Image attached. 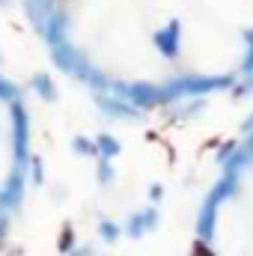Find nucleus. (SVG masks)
<instances>
[{"label": "nucleus", "instance_id": "obj_1", "mask_svg": "<svg viewBox=\"0 0 253 256\" xmlns=\"http://www.w3.org/2000/svg\"><path fill=\"white\" fill-rule=\"evenodd\" d=\"M33 176V128L15 78L0 63V254L24 208Z\"/></svg>", "mask_w": 253, "mask_h": 256}]
</instances>
